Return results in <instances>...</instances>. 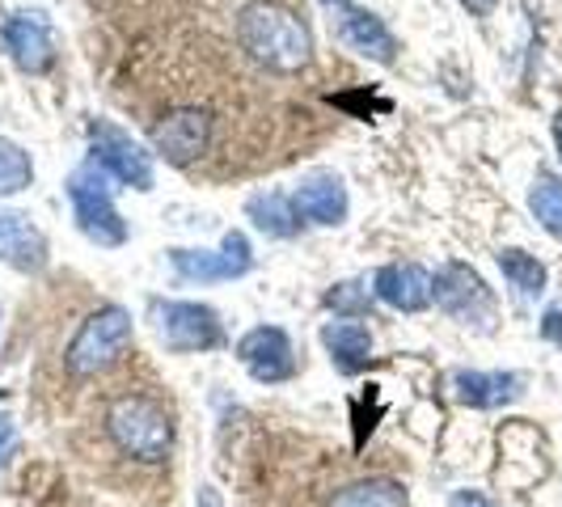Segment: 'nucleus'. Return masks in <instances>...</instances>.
<instances>
[{
  "mask_svg": "<svg viewBox=\"0 0 562 507\" xmlns=\"http://www.w3.org/2000/svg\"><path fill=\"white\" fill-rule=\"evenodd\" d=\"M237 43H241V52H246L254 64H262L267 72L292 77V72H301V68L313 64L310 26H305L292 9L271 4V0H250V4H241V13H237Z\"/></svg>",
  "mask_w": 562,
  "mask_h": 507,
  "instance_id": "1",
  "label": "nucleus"
},
{
  "mask_svg": "<svg viewBox=\"0 0 562 507\" xmlns=\"http://www.w3.org/2000/svg\"><path fill=\"white\" fill-rule=\"evenodd\" d=\"M106 431L127 457H136L144 465L166 461L173 449V419L169 410L148 394H123L106 410Z\"/></svg>",
  "mask_w": 562,
  "mask_h": 507,
  "instance_id": "2",
  "label": "nucleus"
},
{
  "mask_svg": "<svg viewBox=\"0 0 562 507\" xmlns=\"http://www.w3.org/2000/svg\"><path fill=\"white\" fill-rule=\"evenodd\" d=\"M127 347H132V313L123 305H102L85 317L72 342L64 347V368L72 376H98L119 364Z\"/></svg>",
  "mask_w": 562,
  "mask_h": 507,
  "instance_id": "3",
  "label": "nucleus"
},
{
  "mask_svg": "<svg viewBox=\"0 0 562 507\" xmlns=\"http://www.w3.org/2000/svg\"><path fill=\"white\" fill-rule=\"evenodd\" d=\"M68 199H72V221H77V228H81L93 246L119 250L127 241V221L119 216L111 187H106V173L93 166V161L68 178Z\"/></svg>",
  "mask_w": 562,
  "mask_h": 507,
  "instance_id": "4",
  "label": "nucleus"
},
{
  "mask_svg": "<svg viewBox=\"0 0 562 507\" xmlns=\"http://www.w3.org/2000/svg\"><path fill=\"white\" fill-rule=\"evenodd\" d=\"M89 161L102 169L106 178L132 187V191H153L157 187L153 153L132 132L114 127L111 119H93L89 123Z\"/></svg>",
  "mask_w": 562,
  "mask_h": 507,
  "instance_id": "5",
  "label": "nucleus"
},
{
  "mask_svg": "<svg viewBox=\"0 0 562 507\" xmlns=\"http://www.w3.org/2000/svg\"><path fill=\"white\" fill-rule=\"evenodd\" d=\"M153 322L157 335L173 356H195V351H216L225 347V322L212 305L199 301H153Z\"/></svg>",
  "mask_w": 562,
  "mask_h": 507,
  "instance_id": "6",
  "label": "nucleus"
},
{
  "mask_svg": "<svg viewBox=\"0 0 562 507\" xmlns=\"http://www.w3.org/2000/svg\"><path fill=\"white\" fill-rule=\"evenodd\" d=\"M431 301L461 326H491L495 322V296L470 262H445L431 275Z\"/></svg>",
  "mask_w": 562,
  "mask_h": 507,
  "instance_id": "7",
  "label": "nucleus"
},
{
  "mask_svg": "<svg viewBox=\"0 0 562 507\" xmlns=\"http://www.w3.org/2000/svg\"><path fill=\"white\" fill-rule=\"evenodd\" d=\"M148 144L166 166H195L199 157L212 148V114L199 111V106H178V111L161 114L153 123Z\"/></svg>",
  "mask_w": 562,
  "mask_h": 507,
  "instance_id": "8",
  "label": "nucleus"
},
{
  "mask_svg": "<svg viewBox=\"0 0 562 507\" xmlns=\"http://www.w3.org/2000/svg\"><path fill=\"white\" fill-rule=\"evenodd\" d=\"M169 267L178 271V280H191V283L241 280L254 267L250 237L241 228H228L221 250H182V246H173L169 250Z\"/></svg>",
  "mask_w": 562,
  "mask_h": 507,
  "instance_id": "9",
  "label": "nucleus"
},
{
  "mask_svg": "<svg viewBox=\"0 0 562 507\" xmlns=\"http://www.w3.org/2000/svg\"><path fill=\"white\" fill-rule=\"evenodd\" d=\"M233 351L258 385H283L296 376V351H292L288 330H280V326H254L237 338Z\"/></svg>",
  "mask_w": 562,
  "mask_h": 507,
  "instance_id": "10",
  "label": "nucleus"
},
{
  "mask_svg": "<svg viewBox=\"0 0 562 507\" xmlns=\"http://www.w3.org/2000/svg\"><path fill=\"white\" fill-rule=\"evenodd\" d=\"M330 13H335V30H338V38H342V47H351L356 56L372 59V64H381V68H390L397 59L402 47H397L394 30L385 26L372 9H360V4L342 0Z\"/></svg>",
  "mask_w": 562,
  "mask_h": 507,
  "instance_id": "11",
  "label": "nucleus"
},
{
  "mask_svg": "<svg viewBox=\"0 0 562 507\" xmlns=\"http://www.w3.org/2000/svg\"><path fill=\"white\" fill-rule=\"evenodd\" d=\"M0 43H4V56L30 77L52 72V64H56V34L43 13H13L0 26Z\"/></svg>",
  "mask_w": 562,
  "mask_h": 507,
  "instance_id": "12",
  "label": "nucleus"
},
{
  "mask_svg": "<svg viewBox=\"0 0 562 507\" xmlns=\"http://www.w3.org/2000/svg\"><path fill=\"white\" fill-rule=\"evenodd\" d=\"M372 296L397 313H423L431 305V275L419 262H385L372 275Z\"/></svg>",
  "mask_w": 562,
  "mask_h": 507,
  "instance_id": "13",
  "label": "nucleus"
},
{
  "mask_svg": "<svg viewBox=\"0 0 562 507\" xmlns=\"http://www.w3.org/2000/svg\"><path fill=\"white\" fill-rule=\"evenodd\" d=\"M292 203H296L301 221H310V225H326V228L342 225V221H347V212H351L347 187H342V178L330 173V169L310 173V178L292 191Z\"/></svg>",
  "mask_w": 562,
  "mask_h": 507,
  "instance_id": "14",
  "label": "nucleus"
},
{
  "mask_svg": "<svg viewBox=\"0 0 562 507\" xmlns=\"http://www.w3.org/2000/svg\"><path fill=\"white\" fill-rule=\"evenodd\" d=\"M0 262L18 267L26 275L47 267V237H43V228L34 225L26 212L0 207Z\"/></svg>",
  "mask_w": 562,
  "mask_h": 507,
  "instance_id": "15",
  "label": "nucleus"
},
{
  "mask_svg": "<svg viewBox=\"0 0 562 507\" xmlns=\"http://www.w3.org/2000/svg\"><path fill=\"white\" fill-rule=\"evenodd\" d=\"M520 394H525L520 372H474V368L452 372V397L461 406H474V410H499Z\"/></svg>",
  "mask_w": 562,
  "mask_h": 507,
  "instance_id": "16",
  "label": "nucleus"
},
{
  "mask_svg": "<svg viewBox=\"0 0 562 507\" xmlns=\"http://www.w3.org/2000/svg\"><path fill=\"white\" fill-rule=\"evenodd\" d=\"M322 347L330 351V364L347 376L364 372L368 360H372V335H368L364 322H326L322 326Z\"/></svg>",
  "mask_w": 562,
  "mask_h": 507,
  "instance_id": "17",
  "label": "nucleus"
},
{
  "mask_svg": "<svg viewBox=\"0 0 562 507\" xmlns=\"http://www.w3.org/2000/svg\"><path fill=\"white\" fill-rule=\"evenodd\" d=\"M246 216L267 237H283L288 241V237L301 233V212H296L292 195H283V191H258V195H250L246 199Z\"/></svg>",
  "mask_w": 562,
  "mask_h": 507,
  "instance_id": "18",
  "label": "nucleus"
},
{
  "mask_svg": "<svg viewBox=\"0 0 562 507\" xmlns=\"http://www.w3.org/2000/svg\"><path fill=\"white\" fill-rule=\"evenodd\" d=\"M406 504H411V495L394 478L351 482V486H342L335 499H330V507H406Z\"/></svg>",
  "mask_w": 562,
  "mask_h": 507,
  "instance_id": "19",
  "label": "nucleus"
},
{
  "mask_svg": "<svg viewBox=\"0 0 562 507\" xmlns=\"http://www.w3.org/2000/svg\"><path fill=\"white\" fill-rule=\"evenodd\" d=\"M495 262H499L504 280L512 283L520 296H541V292H546V280H550V271H546V262H541L537 254L507 246V250L495 254Z\"/></svg>",
  "mask_w": 562,
  "mask_h": 507,
  "instance_id": "20",
  "label": "nucleus"
},
{
  "mask_svg": "<svg viewBox=\"0 0 562 507\" xmlns=\"http://www.w3.org/2000/svg\"><path fill=\"white\" fill-rule=\"evenodd\" d=\"M529 212L537 216V225L550 237L562 241V178L559 173H537L529 187Z\"/></svg>",
  "mask_w": 562,
  "mask_h": 507,
  "instance_id": "21",
  "label": "nucleus"
},
{
  "mask_svg": "<svg viewBox=\"0 0 562 507\" xmlns=\"http://www.w3.org/2000/svg\"><path fill=\"white\" fill-rule=\"evenodd\" d=\"M30 182H34V161L18 140H4L0 136V199L22 195Z\"/></svg>",
  "mask_w": 562,
  "mask_h": 507,
  "instance_id": "22",
  "label": "nucleus"
},
{
  "mask_svg": "<svg viewBox=\"0 0 562 507\" xmlns=\"http://www.w3.org/2000/svg\"><path fill=\"white\" fill-rule=\"evenodd\" d=\"M326 305L338 313V317H347V322H360L372 313V292H368L364 283L347 280V283H335L330 292H326Z\"/></svg>",
  "mask_w": 562,
  "mask_h": 507,
  "instance_id": "23",
  "label": "nucleus"
},
{
  "mask_svg": "<svg viewBox=\"0 0 562 507\" xmlns=\"http://www.w3.org/2000/svg\"><path fill=\"white\" fill-rule=\"evenodd\" d=\"M13 452H18V422H13V415H0V465Z\"/></svg>",
  "mask_w": 562,
  "mask_h": 507,
  "instance_id": "24",
  "label": "nucleus"
},
{
  "mask_svg": "<svg viewBox=\"0 0 562 507\" xmlns=\"http://www.w3.org/2000/svg\"><path fill=\"white\" fill-rule=\"evenodd\" d=\"M541 338L554 342V347H562V309H550L546 317H541Z\"/></svg>",
  "mask_w": 562,
  "mask_h": 507,
  "instance_id": "25",
  "label": "nucleus"
},
{
  "mask_svg": "<svg viewBox=\"0 0 562 507\" xmlns=\"http://www.w3.org/2000/svg\"><path fill=\"white\" fill-rule=\"evenodd\" d=\"M449 507H495L482 491H452Z\"/></svg>",
  "mask_w": 562,
  "mask_h": 507,
  "instance_id": "26",
  "label": "nucleus"
},
{
  "mask_svg": "<svg viewBox=\"0 0 562 507\" xmlns=\"http://www.w3.org/2000/svg\"><path fill=\"white\" fill-rule=\"evenodd\" d=\"M195 507H225V499H221V491L212 482H203L195 491Z\"/></svg>",
  "mask_w": 562,
  "mask_h": 507,
  "instance_id": "27",
  "label": "nucleus"
},
{
  "mask_svg": "<svg viewBox=\"0 0 562 507\" xmlns=\"http://www.w3.org/2000/svg\"><path fill=\"white\" fill-rule=\"evenodd\" d=\"M461 4H465V9H470V13H474V18H491V13H495V4H499V0H461Z\"/></svg>",
  "mask_w": 562,
  "mask_h": 507,
  "instance_id": "28",
  "label": "nucleus"
},
{
  "mask_svg": "<svg viewBox=\"0 0 562 507\" xmlns=\"http://www.w3.org/2000/svg\"><path fill=\"white\" fill-rule=\"evenodd\" d=\"M554 144H559V157H562V114L554 119Z\"/></svg>",
  "mask_w": 562,
  "mask_h": 507,
  "instance_id": "29",
  "label": "nucleus"
},
{
  "mask_svg": "<svg viewBox=\"0 0 562 507\" xmlns=\"http://www.w3.org/2000/svg\"><path fill=\"white\" fill-rule=\"evenodd\" d=\"M322 4H330V9H335V4H342V0H322Z\"/></svg>",
  "mask_w": 562,
  "mask_h": 507,
  "instance_id": "30",
  "label": "nucleus"
}]
</instances>
